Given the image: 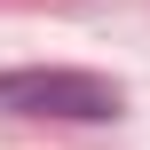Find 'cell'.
<instances>
[{
    "instance_id": "obj_1",
    "label": "cell",
    "mask_w": 150,
    "mask_h": 150,
    "mask_svg": "<svg viewBox=\"0 0 150 150\" xmlns=\"http://www.w3.org/2000/svg\"><path fill=\"white\" fill-rule=\"evenodd\" d=\"M0 111L16 119H71V127H103L127 111V87L103 71H71V63H32V71H0Z\"/></svg>"
}]
</instances>
